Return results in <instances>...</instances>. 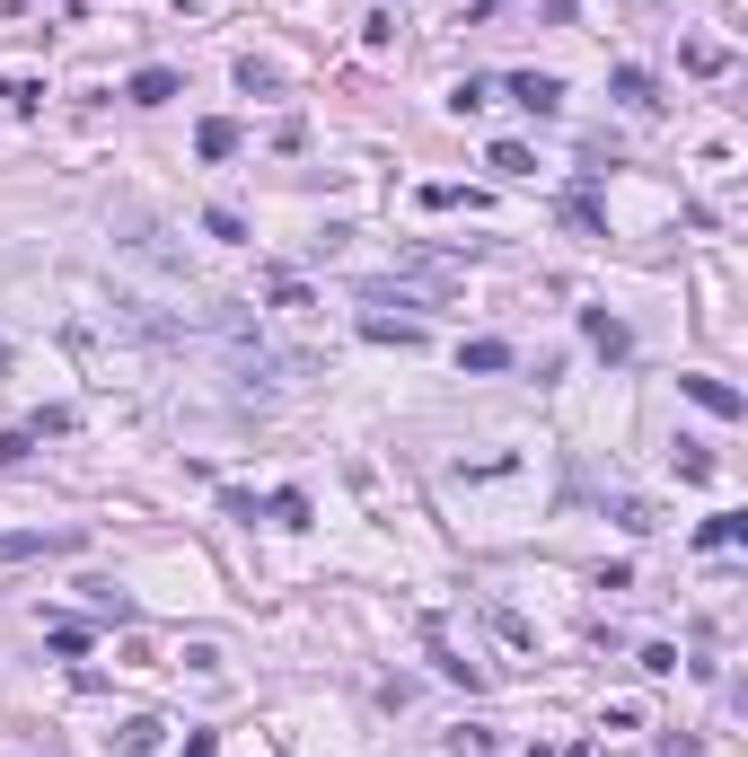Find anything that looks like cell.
Returning a JSON list of instances; mask_svg holds the SVG:
<instances>
[{
	"instance_id": "6da1fadb",
	"label": "cell",
	"mask_w": 748,
	"mask_h": 757,
	"mask_svg": "<svg viewBox=\"0 0 748 757\" xmlns=\"http://www.w3.org/2000/svg\"><path fill=\"white\" fill-rule=\"evenodd\" d=\"M212 335H221V353H230V371L247 378H291L300 371V362H291V353H273V344H264V326H255L247 309H212Z\"/></svg>"
},
{
	"instance_id": "7a4b0ae2",
	"label": "cell",
	"mask_w": 748,
	"mask_h": 757,
	"mask_svg": "<svg viewBox=\"0 0 748 757\" xmlns=\"http://www.w3.org/2000/svg\"><path fill=\"white\" fill-rule=\"evenodd\" d=\"M80 528H27V537H0V564H36V555H71Z\"/></svg>"
},
{
	"instance_id": "3957f363",
	"label": "cell",
	"mask_w": 748,
	"mask_h": 757,
	"mask_svg": "<svg viewBox=\"0 0 748 757\" xmlns=\"http://www.w3.org/2000/svg\"><path fill=\"white\" fill-rule=\"evenodd\" d=\"M511 98H519L528 115H555V107H564V80H555V71H511Z\"/></svg>"
},
{
	"instance_id": "277c9868",
	"label": "cell",
	"mask_w": 748,
	"mask_h": 757,
	"mask_svg": "<svg viewBox=\"0 0 748 757\" xmlns=\"http://www.w3.org/2000/svg\"><path fill=\"white\" fill-rule=\"evenodd\" d=\"M678 387H687V396H696L705 414H722V423H731V414H748V396H740V387H722V378H705V371H687Z\"/></svg>"
},
{
	"instance_id": "5b68a950",
	"label": "cell",
	"mask_w": 748,
	"mask_h": 757,
	"mask_svg": "<svg viewBox=\"0 0 748 757\" xmlns=\"http://www.w3.org/2000/svg\"><path fill=\"white\" fill-rule=\"evenodd\" d=\"M124 98H132V107H168V98H176V71H159V62H150V71H132Z\"/></svg>"
},
{
	"instance_id": "8992f818",
	"label": "cell",
	"mask_w": 748,
	"mask_h": 757,
	"mask_svg": "<svg viewBox=\"0 0 748 757\" xmlns=\"http://www.w3.org/2000/svg\"><path fill=\"white\" fill-rule=\"evenodd\" d=\"M159 740H168V723H159V714H132V723H124V740H115V749H124V757H150Z\"/></svg>"
},
{
	"instance_id": "52a82bcc",
	"label": "cell",
	"mask_w": 748,
	"mask_h": 757,
	"mask_svg": "<svg viewBox=\"0 0 748 757\" xmlns=\"http://www.w3.org/2000/svg\"><path fill=\"white\" fill-rule=\"evenodd\" d=\"M740 537H748V519H740V511H714V519L696 528V546H714V555H722V546H740Z\"/></svg>"
},
{
	"instance_id": "ba28073f",
	"label": "cell",
	"mask_w": 748,
	"mask_h": 757,
	"mask_svg": "<svg viewBox=\"0 0 748 757\" xmlns=\"http://www.w3.org/2000/svg\"><path fill=\"white\" fill-rule=\"evenodd\" d=\"M194 150H203V159H230V150H239V124H230V115H212V124L194 132Z\"/></svg>"
},
{
	"instance_id": "9c48e42d",
	"label": "cell",
	"mask_w": 748,
	"mask_h": 757,
	"mask_svg": "<svg viewBox=\"0 0 748 757\" xmlns=\"http://www.w3.org/2000/svg\"><path fill=\"white\" fill-rule=\"evenodd\" d=\"M458 371H511V344H494V335H485V344H467V353H458Z\"/></svg>"
},
{
	"instance_id": "30bf717a",
	"label": "cell",
	"mask_w": 748,
	"mask_h": 757,
	"mask_svg": "<svg viewBox=\"0 0 748 757\" xmlns=\"http://www.w3.org/2000/svg\"><path fill=\"white\" fill-rule=\"evenodd\" d=\"M590 344H599L608 362H617V353H625V326H617V317H608V309H590Z\"/></svg>"
},
{
	"instance_id": "8fae6325",
	"label": "cell",
	"mask_w": 748,
	"mask_h": 757,
	"mask_svg": "<svg viewBox=\"0 0 748 757\" xmlns=\"http://www.w3.org/2000/svg\"><path fill=\"white\" fill-rule=\"evenodd\" d=\"M203 230H212V239H230V248H239V239H247V221H239V212H230V203H212V212H203Z\"/></svg>"
},
{
	"instance_id": "7c38bea8",
	"label": "cell",
	"mask_w": 748,
	"mask_h": 757,
	"mask_svg": "<svg viewBox=\"0 0 748 757\" xmlns=\"http://www.w3.org/2000/svg\"><path fill=\"white\" fill-rule=\"evenodd\" d=\"M617 98H625V107H651V71H634V62H625V71H617Z\"/></svg>"
},
{
	"instance_id": "4fadbf2b",
	"label": "cell",
	"mask_w": 748,
	"mask_h": 757,
	"mask_svg": "<svg viewBox=\"0 0 748 757\" xmlns=\"http://www.w3.org/2000/svg\"><path fill=\"white\" fill-rule=\"evenodd\" d=\"M678 476H714V450L705 441H678Z\"/></svg>"
},
{
	"instance_id": "5bb4252c",
	"label": "cell",
	"mask_w": 748,
	"mask_h": 757,
	"mask_svg": "<svg viewBox=\"0 0 748 757\" xmlns=\"http://www.w3.org/2000/svg\"><path fill=\"white\" fill-rule=\"evenodd\" d=\"M678 669V643H643V678H669Z\"/></svg>"
},
{
	"instance_id": "9a60e30c",
	"label": "cell",
	"mask_w": 748,
	"mask_h": 757,
	"mask_svg": "<svg viewBox=\"0 0 748 757\" xmlns=\"http://www.w3.org/2000/svg\"><path fill=\"white\" fill-rule=\"evenodd\" d=\"M273 519L282 528H309V494H273Z\"/></svg>"
},
{
	"instance_id": "2e32d148",
	"label": "cell",
	"mask_w": 748,
	"mask_h": 757,
	"mask_svg": "<svg viewBox=\"0 0 748 757\" xmlns=\"http://www.w3.org/2000/svg\"><path fill=\"white\" fill-rule=\"evenodd\" d=\"M44 634H53V652H89V626H71V617H53Z\"/></svg>"
},
{
	"instance_id": "e0dca14e",
	"label": "cell",
	"mask_w": 748,
	"mask_h": 757,
	"mask_svg": "<svg viewBox=\"0 0 748 757\" xmlns=\"http://www.w3.org/2000/svg\"><path fill=\"white\" fill-rule=\"evenodd\" d=\"M0 362H9V344H0Z\"/></svg>"
}]
</instances>
